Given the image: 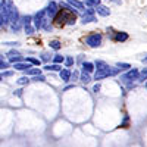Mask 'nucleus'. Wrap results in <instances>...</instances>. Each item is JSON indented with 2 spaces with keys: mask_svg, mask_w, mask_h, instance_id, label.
I'll list each match as a JSON object with an SVG mask.
<instances>
[{
  "mask_svg": "<svg viewBox=\"0 0 147 147\" xmlns=\"http://www.w3.org/2000/svg\"><path fill=\"white\" fill-rule=\"evenodd\" d=\"M77 13H78V10H74V9H71V10H68V9L59 10L56 13V16L53 18L55 25L63 27V25H66V24L68 25H74L75 21H77Z\"/></svg>",
  "mask_w": 147,
  "mask_h": 147,
  "instance_id": "f257e3e1",
  "label": "nucleus"
},
{
  "mask_svg": "<svg viewBox=\"0 0 147 147\" xmlns=\"http://www.w3.org/2000/svg\"><path fill=\"white\" fill-rule=\"evenodd\" d=\"M121 71L118 69V68H112V66H106L105 69H97L96 71V74H94V80L96 81H100V80H103V78H107V77H113V75H116V74H119Z\"/></svg>",
  "mask_w": 147,
  "mask_h": 147,
  "instance_id": "f03ea898",
  "label": "nucleus"
},
{
  "mask_svg": "<svg viewBox=\"0 0 147 147\" xmlns=\"http://www.w3.org/2000/svg\"><path fill=\"white\" fill-rule=\"evenodd\" d=\"M102 40H103L102 34L94 32V34L87 35V38H85V43H87L90 47H100V46H102Z\"/></svg>",
  "mask_w": 147,
  "mask_h": 147,
  "instance_id": "7ed1b4c3",
  "label": "nucleus"
},
{
  "mask_svg": "<svg viewBox=\"0 0 147 147\" xmlns=\"http://www.w3.org/2000/svg\"><path fill=\"white\" fill-rule=\"evenodd\" d=\"M138 69L132 68V69H128L127 74H124V75H121V81L122 82H132V81H137L138 80Z\"/></svg>",
  "mask_w": 147,
  "mask_h": 147,
  "instance_id": "20e7f679",
  "label": "nucleus"
},
{
  "mask_svg": "<svg viewBox=\"0 0 147 147\" xmlns=\"http://www.w3.org/2000/svg\"><path fill=\"white\" fill-rule=\"evenodd\" d=\"M0 19H2V24H3V27L9 25L10 24V18H9V7L6 6L5 2L0 3Z\"/></svg>",
  "mask_w": 147,
  "mask_h": 147,
  "instance_id": "39448f33",
  "label": "nucleus"
},
{
  "mask_svg": "<svg viewBox=\"0 0 147 147\" xmlns=\"http://www.w3.org/2000/svg\"><path fill=\"white\" fill-rule=\"evenodd\" d=\"M44 18H46V9L38 10V12H37V13L34 15V18H32V24H34V28H35V30H41V25H43Z\"/></svg>",
  "mask_w": 147,
  "mask_h": 147,
  "instance_id": "423d86ee",
  "label": "nucleus"
},
{
  "mask_svg": "<svg viewBox=\"0 0 147 147\" xmlns=\"http://www.w3.org/2000/svg\"><path fill=\"white\" fill-rule=\"evenodd\" d=\"M94 13H96V9H93V7H88V9H85V12H84V15H82V24L85 25V24H90V22H96V16H94Z\"/></svg>",
  "mask_w": 147,
  "mask_h": 147,
  "instance_id": "0eeeda50",
  "label": "nucleus"
},
{
  "mask_svg": "<svg viewBox=\"0 0 147 147\" xmlns=\"http://www.w3.org/2000/svg\"><path fill=\"white\" fill-rule=\"evenodd\" d=\"M59 12V6H57V3L56 2H50L47 5V7H46V16L47 18H50V19H53L55 16H56V13Z\"/></svg>",
  "mask_w": 147,
  "mask_h": 147,
  "instance_id": "6e6552de",
  "label": "nucleus"
},
{
  "mask_svg": "<svg viewBox=\"0 0 147 147\" xmlns=\"http://www.w3.org/2000/svg\"><path fill=\"white\" fill-rule=\"evenodd\" d=\"M7 7H9V18H10V24H15V22L21 21L19 12H18V9L15 7V5H12V3H10Z\"/></svg>",
  "mask_w": 147,
  "mask_h": 147,
  "instance_id": "1a4fd4ad",
  "label": "nucleus"
},
{
  "mask_svg": "<svg viewBox=\"0 0 147 147\" xmlns=\"http://www.w3.org/2000/svg\"><path fill=\"white\" fill-rule=\"evenodd\" d=\"M7 57H9V60H10L12 63H18V62H21V60H24V57L18 52H15V50H10L7 53Z\"/></svg>",
  "mask_w": 147,
  "mask_h": 147,
  "instance_id": "9d476101",
  "label": "nucleus"
},
{
  "mask_svg": "<svg viewBox=\"0 0 147 147\" xmlns=\"http://www.w3.org/2000/svg\"><path fill=\"white\" fill-rule=\"evenodd\" d=\"M112 40H113V41H119V43L127 41V40H128V34H127V32H124V31H118V32H115V34H113Z\"/></svg>",
  "mask_w": 147,
  "mask_h": 147,
  "instance_id": "9b49d317",
  "label": "nucleus"
},
{
  "mask_svg": "<svg viewBox=\"0 0 147 147\" xmlns=\"http://www.w3.org/2000/svg\"><path fill=\"white\" fill-rule=\"evenodd\" d=\"M59 75H60V80H62L63 82H69L72 72L69 69H62V71H59Z\"/></svg>",
  "mask_w": 147,
  "mask_h": 147,
  "instance_id": "f8f14e48",
  "label": "nucleus"
},
{
  "mask_svg": "<svg viewBox=\"0 0 147 147\" xmlns=\"http://www.w3.org/2000/svg\"><path fill=\"white\" fill-rule=\"evenodd\" d=\"M96 9V12L99 13L100 16H109L110 15V10H109V7L107 6H103V5H99L97 7H94Z\"/></svg>",
  "mask_w": 147,
  "mask_h": 147,
  "instance_id": "ddd939ff",
  "label": "nucleus"
},
{
  "mask_svg": "<svg viewBox=\"0 0 147 147\" xmlns=\"http://www.w3.org/2000/svg\"><path fill=\"white\" fill-rule=\"evenodd\" d=\"M13 68H15L16 71L25 72V71H28V69L31 68V63H28V62H18V63H13Z\"/></svg>",
  "mask_w": 147,
  "mask_h": 147,
  "instance_id": "4468645a",
  "label": "nucleus"
},
{
  "mask_svg": "<svg viewBox=\"0 0 147 147\" xmlns=\"http://www.w3.org/2000/svg\"><path fill=\"white\" fill-rule=\"evenodd\" d=\"M68 5L75 7V10H84V3L80 2V0H68Z\"/></svg>",
  "mask_w": 147,
  "mask_h": 147,
  "instance_id": "2eb2a0df",
  "label": "nucleus"
},
{
  "mask_svg": "<svg viewBox=\"0 0 147 147\" xmlns=\"http://www.w3.org/2000/svg\"><path fill=\"white\" fill-rule=\"evenodd\" d=\"M94 63H91V62H84L82 63V72H87V74H91L93 71H94Z\"/></svg>",
  "mask_w": 147,
  "mask_h": 147,
  "instance_id": "dca6fc26",
  "label": "nucleus"
},
{
  "mask_svg": "<svg viewBox=\"0 0 147 147\" xmlns=\"http://www.w3.org/2000/svg\"><path fill=\"white\" fill-rule=\"evenodd\" d=\"M50 21H52L50 18H47V16H46V18H44V21H43V25H41V28H43V30H46V31H50V30H52Z\"/></svg>",
  "mask_w": 147,
  "mask_h": 147,
  "instance_id": "f3484780",
  "label": "nucleus"
},
{
  "mask_svg": "<svg viewBox=\"0 0 147 147\" xmlns=\"http://www.w3.org/2000/svg\"><path fill=\"white\" fill-rule=\"evenodd\" d=\"M80 80H81V82H82V84H88V82L91 81V77H90V74L82 72V74H81V77H80Z\"/></svg>",
  "mask_w": 147,
  "mask_h": 147,
  "instance_id": "a211bd4d",
  "label": "nucleus"
},
{
  "mask_svg": "<svg viewBox=\"0 0 147 147\" xmlns=\"http://www.w3.org/2000/svg\"><path fill=\"white\" fill-rule=\"evenodd\" d=\"M87 7H97L100 5V0H85V3H84Z\"/></svg>",
  "mask_w": 147,
  "mask_h": 147,
  "instance_id": "6ab92c4d",
  "label": "nucleus"
},
{
  "mask_svg": "<svg viewBox=\"0 0 147 147\" xmlns=\"http://www.w3.org/2000/svg\"><path fill=\"white\" fill-rule=\"evenodd\" d=\"M44 69L46 71H62V66L59 63H53V65H46Z\"/></svg>",
  "mask_w": 147,
  "mask_h": 147,
  "instance_id": "aec40b11",
  "label": "nucleus"
},
{
  "mask_svg": "<svg viewBox=\"0 0 147 147\" xmlns=\"http://www.w3.org/2000/svg\"><path fill=\"white\" fill-rule=\"evenodd\" d=\"M116 68L119 71H128V69H131V65L129 63H125V62H118L116 63Z\"/></svg>",
  "mask_w": 147,
  "mask_h": 147,
  "instance_id": "412c9836",
  "label": "nucleus"
},
{
  "mask_svg": "<svg viewBox=\"0 0 147 147\" xmlns=\"http://www.w3.org/2000/svg\"><path fill=\"white\" fill-rule=\"evenodd\" d=\"M25 72H27V77H28V75L34 77V75H38V74H41V71H40L38 68H32V66H31L28 71H25Z\"/></svg>",
  "mask_w": 147,
  "mask_h": 147,
  "instance_id": "4be33fe9",
  "label": "nucleus"
},
{
  "mask_svg": "<svg viewBox=\"0 0 147 147\" xmlns=\"http://www.w3.org/2000/svg\"><path fill=\"white\" fill-rule=\"evenodd\" d=\"M146 80H147V68L138 72V80H137V81H140V82H144Z\"/></svg>",
  "mask_w": 147,
  "mask_h": 147,
  "instance_id": "5701e85b",
  "label": "nucleus"
},
{
  "mask_svg": "<svg viewBox=\"0 0 147 147\" xmlns=\"http://www.w3.org/2000/svg\"><path fill=\"white\" fill-rule=\"evenodd\" d=\"M25 62H28V63H31V65H35V66H38V65L41 63V60H40V59H35V57H27Z\"/></svg>",
  "mask_w": 147,
  "mask_h": 147,
  "instance_id": "b1692460",
  "label": "nucleus"
},
{
  "mask_svg": "<svg viewBox=\"0 0 147 147\" xmlns=\"http://www.w3.org/2000/svg\"><path fill=\"white\" fill-rule=\"evenodd\" d=\"M31 81H35V82H44V81H46V77L41 75V74H38V75H34V77L31 78Z\"/></svg>",
  "mask_w": 147,
  "mask_h": 147,
  "instance_id": "393cba45",
  "label": "nucleus"
},
{
  "mask_svg": "<svg viewBox=\"0 0 147 147\" xmlns=\"http://www.w3.org/2000/svg\"><path fill=\"white\" fill-rule=\"evenodd\" d=\"M30 82H31V78H28V77H21L18 80V84L19 85H25V84H30Z\"/></svg>",
  "mask_w": 147,
  "mask_h": 147,
  "instance_id": "a878e982",
  "label": "nucleus"
},
{
  "mask_svg": "<svg viewBox=\"0 0 147 147\" xmlns=\"http://www.w3.org/2000/svg\"><path fill=\"white\" fill-rule=\"evenodd\" d=\"M94 66H96V69H105L107 66V63L103 62V60H97V62L94 63Z\"/></svg>",
  "mask_w": 147,
  "mask_h": 147,
  "instance_id": "bb28decb",
  "label": "nucleus"
},
{
  "mask_svg": "<svg viewBox=\"0 0 147 147\" xmlns=\"http://www.w3.org/2000/svg\"><path fill=\"white\" fill-rule=\"evenodd\" d=\"M49 44H50V47H52V49H55V50H59L60 46H62V44H60V41H57V40H53V41H50Z\"/></svg>",
  "mask_w": 147,
  "mask_h": 147,
  "instance_id": "cd10ccee",
  "label": "nucleus"
},
{
  "mask_svg": "<svg viewBox=\"0 0 147 147\" xmlns=\"http://www.w3.org/2000/svg\"><path fill=\"white\" fill-rule=\"evenodd\" d=\"M53 60H55V63H62V62H65V57L63 56H60V55H55V57H53Z\"/></svg>",
  "mask_w": 147,
  "mask_h": 147,
  "instance_id": "c85d7f7f",
  "label": "nucleus"
},
{
  "mask_svg": "<svg viewBox=\"0 0 147 147\" xmlns=\"http://www.w3.org/2000/svg\"><path fill=\"white\" fill-rule=\"evenodd\" d=\"M24 30H25V32L28 34V35H31V34H34V27H31V24H30V25H24Z\"/></svg>",
  "mask_w": 147,
  "mask_h": 147,
  "instance_id": "c756f323",
  "label": "nucleus"
},
{
  "mask_svg": "<svg viewBox=\"0 0 147 147\" xmlns=\"http://www.w3.org/2000/svg\"><path fill=\"white\" fill-rule=\"evenodd\" d=\"M6 68H9V63L6 60H3V57L0 56V69H6Z\"/></svg>",
  "mask_w": 147,
  "mask_h": 147,
  "instance_id": "7c9ffc66",
  "label": "nucleus"
},
{
  "mask_svg": "<svg viewBox=\"0 0 147 147\" xmlns=\"http://www.w3.org/2000/svg\"><path fill=\"white\" fill-rule=\"evenodd\" d=\"M128 122H129V118L125 115V118H124V121L121 122V128H127L128 127Z\"/></svg>",
  "mask_w": 147,
  "mask_h": 147,
  "instance_id": "2f4dec72",
  "label": "nucleus"
},
{
  "mask_svg": "<svg viewBox=\"0 0 147 147\" xmlns=\"http://www.w3.org/2000/svg\"><path fill=\"white\" fill-rule=\"evenodd\" d=\"M65 65H66V66H72V65H74V57H71V56L66 57V59H65Z\"/></svg>",
  "mask_w": 147,
  "mask_h": 147,
  "instance_id": "473e14b6",
  "label": "nucleus"
},
{
  "mask_svg": "<svg viewBox=\"0 0 147 147\" xmlns=\"http://www.w3.org/2000/svg\"><path fill=\"white\" fill-rule=\"evenodd\" d=\"M49 59H50V56H49L47 53H43V55H41V60H44V62H47Z\"/></svg>",
  "mask_w": 147,
  "mask_h": 147,
  "instance_id": "72a5a7b5",
  "label": "nucleus"
},
{
  "mask_svg": "<svg viewBox=\"0 0 147 147\" xmlns=\"http://www.w3.org/2000/svg\"><path fill=\"white\" fill-rule=\"evenodd\" d=\"M71 78H74V81H77V80H78V72H77V71H74V72H72V75H71Z\"/></svg>",
  "mask_w": 147,
  "mask_h": 147,
  "instance_id": "f704fd0d",
  "label": "nucleus"
},
{
  "mask_svg": "<svg viewBox=\"0 0 147 147\" xmlns=\"http://www.w3.org/2000/svg\"><path fill=\"white\" fill-rule=\"evenodd\" d=\"M99 90H100V84L97 82V84L94 85V87H93V91H94V93H99Z\"/></svg>",
  "mask_w": 147,
  "mask_h": 147,
  "instance_id": "c9c22d12",
  "label": "nucleus"
},
{
  "mask_svg": "<svg viewBox=\"0 0 147 147\" xmlns=\"http://www.w3.org/2000/svg\"><path fill=\"white\" fill-rule=\"evenodd\" d=\"M12 74H13L12 71H6V72H3V78H5V77H10Z\"/></svg>",
  "mask_w": 147,
  "mask_h": 147,
  "instance_id": "e433bc0d",
  "label": "nucleus"
},
{
  "mask_svg": "<svg viewBox=\"0 0 147 147\" xmlns=\"http://www.w3.org/2000/svg\"><path fill=\"white\" fill-rule=\"evenodd\" d=\"M5 44H6V46H15V47H16V46H19V43H18V41H15V43H5Z\"/></svg>",
  "mask_w": 147,
  "mask_h": 147,
  "instance_id": "4c0bfd02",
  "label": "nucleus"
},
{
  "mask_svg": "<svg viewBox=\"0 0 147 147\" xmlns=\"http://www.w3.org/2000/svg\"><path fill=\"white\" fill-rule=\"evenodd\" d=\"M143 62H144V63H147V56H146V57L143 59Z\"/></svg>",
  "mask_w": 147,
  "mask_h": 147,
  "instance_id": "58836bf2",
  "label": "nucleus"
},
{
  "mask_svg": "<svg viewBox=\"0 0 147 147\" xmlns=\"http://www.w3.org/2000/svg\"><path fill=\"white\" fill-rule=\"evenodd\" d=\"M0 81H3V75H2V74H0Z\"/></svg>",
  "mask_w": 147,
  "mask_h": 147,
  "instance_id": "ea45409f",
  "label": "nucleus"
},
{
  "mask_svg": "<svg viewBox=\"0 0 147 147\" xmlns=\"http://www.w3.org/2000/svg\"><path fill=\"white\" fill-rule=\"evenodd\" d=\"M3 27V24H2V19H0V28H2Z\"/></svg>",
  "mask_w": 147,
  "mask_h": 147,
  "instance_id": "a19ab883",
  "label": "nucleus"
}]
</instances>
